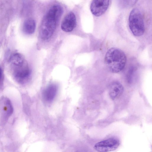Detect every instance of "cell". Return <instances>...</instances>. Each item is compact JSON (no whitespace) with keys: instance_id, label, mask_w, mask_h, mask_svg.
<instances>
[{"instance_id":"cell-1","label":"cell","mask_w":152,"mask_h":152,"mask_svg":"<svg viewBox=\"0 0 152 152\" xmlns=\"http://www.w3.org/2000/svg\"><path fill=\"white\" fill-rule=\"evenodd\" d=\"M62 13V9L59 5L52 6L44 17L39 30L40 38L44 40L49 39L53 35L59 19Z\"/></svg>"},{"instance_id":"cell-2","label":"cell","mask_w":152,"mask_h":152,"mask_svg":"<svg viewBox=\"0 0 152 152\" xmlns=\"http://www.w3.org/2000/svg\"><path fill=\"white\" fill-rule=\"evenodd\" d=\"M105 62L108 69L113 73H118L124 68L126 58L124 53L119 49L113 48L107 52Z\"/></svg>"},{"instance_id":"cell-3","label":"cell","mask_w":152,"mask_h":152,"mask_svg":"<svg viewBox=\"0 0 152 152\" xmlns=\"http://www.w3.org/2000/svg\"><path fill=\"white\" fill-rule=\"evenodd\" d=\"M129 28L135 36H142L145 31L143 17L140 12L134 8L131 12L129 18Z\"/></svg>"},{"instance_id":"cell-4","label":"cell","mask_w":152,"mask_h":152,"mask_svg":"<svg viewBox=\"0 0 152 152\" xmlns=\"http://www.w3.org/2000/svg\"><path fill=\"white\" fill-rule=\"evenodd\" d=\"M119 144L118 140L110 138L97 142L94 145V148L98 152L110 151L117 149Z\"/></svg>"},{"instance_id":"cell-5","label":"cell","mask_w":152,"mask_h":152,"mask_svg":"<svg viewBox=\"0 0 152 152\" xmlns=\"http://www.w3.org/2000/svg\"><path fill=\"white\" fill-rule=\"evenodd\" d=\"M109 0H93L90 5L92 14L96 16L103 15L108 8Z\"/></svg>"},{"instance_id":"cell-6","label":"cell","mask_w":152,"mask_h":152,"mask_svg":"<svg viewBox=\"0 0 152 152\" xmlns=\"http://www.w3.org/2000/svg\"><path fill=\"white\" fill-rule=\"evenodd\" d=\"M76 24V18L74 13L70 12L68 13L63 20L61 28L63 31L66 32L73 30Z\"/></svg>"},{"instance_id":"cell-7","label":"cell","mask_w":152,"mask_h":152,"mask_svg":"<svg viewBox=\"0 0 152 152\" xmlns=\"http://www.w3.org/2000/svg\"><path fill=\"white\" fill-rule=\"evenodd\" d=\"M19 68L14 72V76L19 82L23 83L27 79L30 72L27 63L26 62L23 65L17 66Z\"/></svg>"},{"instance_id":"cell-8","label":"cell","mask_w":152,"mask_h":152,"mask_svg":"<svg viewBox=\"0 0 152 152\" xmlns=\"http://www.w3.org/2000/svg\"><path fill=\"white\" fill-rule=\"evenodd\" d=\"M13 110L11 102L8 98L2 97L0 99V111L4 116L6 118L10 116Z\"/></svg>"},{"instance_id":"cell-9","label":"cell","mask_w":152,"mask_h":152,"mask_svg":"<svg viewBox=\"0 0 152 152\" xmlns=\"http://www.w3.org/2000/svg\"><path fill=\"white\" fill-rule=\"evenodd\" d=\"M123 91V86L118 82L112 83L109 87V95L110 98L113 100H114L120 96Z\"/></svg>"},{"instance_id":"cell-10","label":"cell","mask_w":152,"mask_h":152,"mask_svg":"<svg viewBox=\"0 0 152 152\" xmlns=\"http://www.w3.org/2000/svg\"><path fill=\"white\" fill-rule=\"evenodd\" d=\"M58 90V87L55 84L49 85L44 90L43 96L44 99L48 102H51L56 96Z\"/></svg>"},{"instance_id":"cell-11","label":"cell","mask_w":152,"mask_h":152,"mask_svg":"<svg viewBox=\"0 0 152 152\" xmlns=\"http://www.w3.org/2000/svg\"><path fill=\"white\" fill-rule=\"evenodd\" d=\"M36 28L35 21L32 19H29L26 20L23 25V30L26 34H31L33 33Z\"/></svg>"},{"instance_id":"cell-12","label":"cell","mask_w":152,"mask_h":152,"mask_svg":"<svg viewBox=\"0 0 152 152\" xmlns=\"http://www.w3.org/2000/svg\"><path fill=\"white\" fill-rule=\"evenodd\" d=\"M10 61L12 64L17 66H20L26 62L23 56L19 53L13 54L10 58Z\"/></svg>"},{"instance_id":"cell-13","label":"cell","mask_w":152,"mask_h":152,"mask_svg":"<svg viewBox=\"0 0 152 152\" xmlns=\"http://www.w3.org/2000/svg\"><path fill=\"white\" fill-rule=\"evenodd\" d=\"M2 76V71L1 68L0 67V81L1 79Z\"/></svg>"}]
</instances>
